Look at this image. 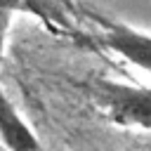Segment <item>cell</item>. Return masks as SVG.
Here are the masks:
<instances>
[{
  "label": "cell",
  "instance_id": "obj_1",
  "mask_svg": "<svg viewBox=\"0 0 151 151\" xmlns=\"http://www.w3.org/2000/svg\"><path fill=\"white\" fill-rule=\"evenodd\" d=\"M94 106L118 127L151 130V87L99 78L90 85Z\"/></svg>",
  "mask_w": 151,
  "mask_h": 151
},
{
  "label": "cell",
  "instance_id": "obj_2",
  "mask_svg": "<svg viewBox=\"0 0 151 151\" xmlns=\"http://www.w3.org/2000/svg\"><path fill=\"white\" fill-rule=\"evenodd\" d=\"M99 21L104 26L101 42L111 52L123 57L127 64L151 73V33H144L130 24L113 21L106 17H99Z\"/></svg>",
  "mask_w": 151,
  "mask_h": 151
},
{
  "label": "cell",
  "instance_id": "obj_3",
  "mask_svg": "<svg viewBox=\"0 0 151 151\" xmlns=\"http://www.w3.org/2000/svg\"><path fill=\"white\" fill-rule=\"evenodd\" d=\"M0 142L7 151H45L31 125L0 85Z\"/></svg>",
  "mask_w": 151,
  "mask_h": 151
},
{
  "label": "cell",
  "instance_id": "obj_4",
  "mask_svg": "<svg viewBox=\"0 0 151 151\" xmlns=\"http://www.w3.org/2000/svg\"><path fill=\"white\" fill-rule=\"evenodd\" d=\"M12 14H14V12L0 9V64H2V57H5V45H7V33H9Z\"/></svg>",
  "mask_w": 151,
  "mask_h": 151
},
{
  "label": "cell",
  "instance_id": "obj_5",
  "mask_svg": "<svg viewBox=\"0 0 151 151\" xmlns=\"http://www.w3.org/2000/svg\"><path fill=\"white\" fill-rule=\"evenodd\" d=\"M26 2L28 0H0V9H7V12H26Z\"/></svg>",
  "mask_w": 151,
  "mask_h": 151
}]
</instances>
